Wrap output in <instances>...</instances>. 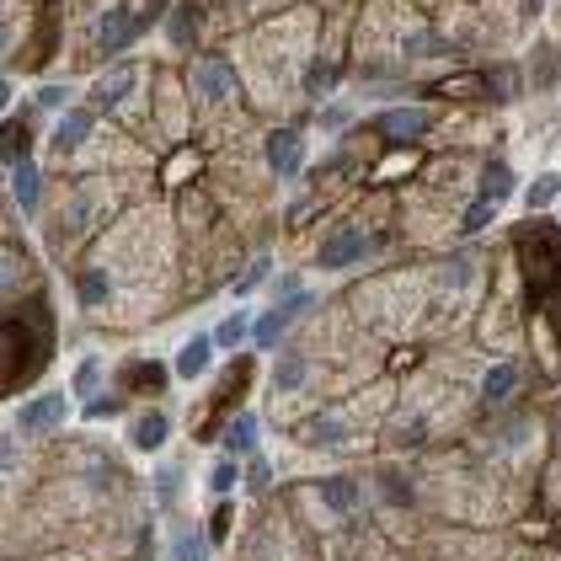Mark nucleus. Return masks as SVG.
I'll return each mask as SVG.
<instances>
[{
	"instance_id": "nucleus-20",
	"label": "nucleus",
	"mask_w": 561,
	"mask_h": 561,
	"mask_svg": "<svg viewBox=\"0 0 561 561\" xmlns=\"http://www.w3.org/2000/svg\"><path fill=\"white\" fill-rule=\"evenodd\" d=\"M209 529L198 524H172V546H167V561H209Z\"/></svg>"
},
{
	"instance_id": "nucleus-29",
	"label": "nucleus",
	"mask_w": 561,
	"mask_h": 561,
	"mask_svg": "<svg viewBox=\"0 0 561 561\" xmlns=\"http://www.w3.org/2000/svg\"><path fill=\"white\" fill-rule=\"evenodd\" d=\"M33 102H38L44 113H70V107H76V91L54 87V81H48V87H38V96H33Z\"/></svg>"
},
{
	"instance_id": "nucleus-17",
	"label": "nucleus",
	"mask_w": 561,
	"mask_h": 561,
	"mask_svg": "<svg viewBox=\"0 0 561 561\" xmlns=\"http://www.w3.org/2000/svg\"><path fill=\"white\" fill-rule=\"evenodd\" d=\"M11 198H16V209H22V215H33V209L44 204V172H38V161H33V156L11 161Z\"/></svg>"
},
{
	"instance_id": "nucleus-31",
	"label": "nucleus",
	"mask_w": 561,
	"mask_h": 561,
	"mask_svg": "<svg viewBox=\"0 0 561 561\" xmlns=\"http://www.w3.org/2000/svg\"><path fill=\"white\" fill-rule=\"evenodd\" d=\"M247 486H252V492H267V486H273V460H267V455H252V460H247Z\"/></svg>"
},
{
	"instance_id": "nucleus-25",
	"label": "nucleus",
	"mask_w": 561,
	"mask_h": 561,
	"mask_svg": "<svg viewBox=\"0 0 561 561\" xmlns=\"http://www.w3.org/2000/svg\"><path fill=\"white\" fill-rule=\"evenodd\" d=\"M252 327H257V321H252L247 310H230V316H225V321L215 327V343L230 353V347H241L247 337H252Z\"/></svg>"
},
{
	"instance_id": "nucleus-23",
	"label": "nucleus",
	"mask_w": 561,
	"mask_h": 561,
	"mask_svg": "<svg viewBox=\"0 0 561 561\" xmlns=\"http://www.w3.org/2000/svg\"><path fill=\"white\" fill-rule=\"evenodd\" d=\"M167 38H172L176 48H193V44H198V5H193V0L172 5V16H167Z\"/></svg>"
},
{
	"instance_id": "nucleus-13",
	"label": "nucleus",
	"mask_w": 561,
	"mask_h": 561,
	"mask_svg": "<svg viewBox=\"0 0 561 561\" xmlns=\"http://www.w3.org/2000/svg\"><path fill=\"white\" fill-rule=\"evenodd\" d=\"M428 107H386L380 118H375V129L386 134V139H396V145H412V139H423L428 134Z\"/></svg>"
},
{
	"instance_id": "nucleus-33",
	"label": "nucleus",
	"mask_w": 561,
	"mask_h": 561,
	"mask_svg": "<svg viewBox=\"0 0 561 561\" xmlns=\"http://www.w3.org/2000/svg\"><path fill=\"white\" fill-rule=\"evenodd\" d=\"M358 113H353V102H332L327 113H321V129H343V124H353Z\"/></svg>"
},
{
	"instance_id": "nucleus-3",
	"label": "nucleus",
	"mask_w": 561,
	"mask_h": 561,
	"mask_svg": "<svg viewBox=\"0 0 561 561\" xmlns=\"http://www.w3.org/2000/svg\"><path fill=\"white\" fill-rule=\"evenodd\" d=\"M375 247H380V236H369L364 225H343V230H332V236L316 247V267H321V273H343V267L369 257Z\"/></svg>"
},
{
	"instance_id": "nucleus-15",
	"label": "nucleus",
	"mask_w": 561,
	"mask_h": 561,
	"mask_svg": "<svg viewBox=\"0 0 561 561\" xmlns=\"http://www.w3.org/2000/svg\"><path fill=\"white\" fill-rule=\"evenodd\" d=\"M310 386V353L305 347H278L273 358V390L278 396H300Z\"/></svg>"
},
{
	"instance_id": "nucleus-6",
	"label": "nucleus",
	"mask_w": 561,
	"mask_h": 561,
	"mask_svg": "<svg viewBox=\"0 0 561 561\" xmlns=\"http://www.w3.org/2000/svg\"><path fill=\"white\" fill-rule=\"evenodd\" d=\"M295 438H300L305 449H347V444L358 438V423H353L347 412H316V417L300 423Z\"/></svg>"
},
{
	"instance_id": "nucleus-19",
	"label": "nucleus",
	"mask_w": 561,
	"mask_h": 561,
	"mask_svg": "<svg viewBox=\"0 0 561 561\" xmlns=\"http://www.w3.org/2000/svg\"><path fill=\"white\" fill-rule=\"evenodd\" d=\"M241 481H247V466H241L236 455H225V449H219L215 460H209V476H204V492H209L215 503H225V497H230V492H236Z\"/></svg>"
},
{
	"instance_id": "nucleus-32",
	"label": "nucleus",
	"mask_w": 561,
	"mask_h": 561,
	"mask_svg": "<svg viewBox=\"0 0 561 561\" xmlns=\"http://www.w3.org/2000/svg\"><path fill=\"white\" fill-rule=\"evenodd\" d=\"M546 497H551V508H561V423H557V460H551V476H546Z\"/></svg>"
},
{
	"instance_id": "nucleus-4",
	"label": "nucleus",
	"mask_w": 561,
	"mask_h": 561,
	"mask_svg": "<svg viewBox=\"0 0 561 561\" xmlns=\"http://www.w3.org/2000/svg\"><path fill=\"white\" fill-rule=\"evenodd\" d=\"M316 310V295H284V300H273L267 310L257 316V327H252V343L257 347H284V337H289V327L300 321V316H310Z\"/></svg>"
},
{
	"instance_id": "nucleus-27",
	"label": "nucleus",
	"mask_w": 561,
	"mask_h": 561,
	"mask_svg": "<svg viewBox=\"0 0 561 561\" xmlns=\"http://www.w3.org/2000/svg\"><path fill=\"white\" fill-rule=\"evenodd\" d=\"M561 198V172H540L529 187H524V209H546Z\"/></svg>"
},
{
	"instance_id": "nucleus-5",
	"label": "nucleus",
	"mask_w": 561,
	"mask_h": 561,
	"mask_svg": "<svg viewBox=\"0 0 561 561\" xmlns=\"http://www.w3.org/2000/svg\"><path fill=\"white\" fill-rule=\"evenodd\" d=\"M129 38H134V16H129V5H102L96 11V22H91V54L96 59H118L124 48H129Z\"/></svg>"
},
{
	"instance_id": "nucleus-24",
	"label": "nucleus",
	"mask_w": 561,
	"mask_h": 561,
	"mask_svg": "<svg viewBox=\"0 0 561 561\" xmlns=\"http://www.w3.org/2000/svg\"><path fill=\"white\" fill-rule=\"evenodd\" d=\"M102 380H107V364H102V358L91 353V358H81V364H76V380H70V390H76L81 401H96Z\"/></svg>"
},
{
	"instance_id": "nucleus-22",
	"label": "nucleus",
	"mask_w": 561,
	"mask_h": 561,
	"mask_svg": "<svg viewBox=\"0 0 561 561\" xmlns=\"http://www.w3.org/2000/svg\"><path fill=\"white\" fill-rule=\"evenodd\" d=\"M508 193H514V167H508V161H486V167H481V187H476V198L503 204Z\"/></svg>"
},
{
	"instance_id": "nucleus-21",
	"label": "nucleus",
	"mask_w": 561,
	"mask_h": 561,
	"mask_svg": "<svg viewBox=\"0 0 561 561\" xmlns=\"http://www.w3.org/2000/svg\"><path fill=\"white\" fill-rule=\"evenodd\" d=\"M300 87H305L310 102H316V96H327V91L337 87V65H332L327 54H310V59H305V70H300Z\"/></svg>"
},
{
	"instance_id": "nucleus-12",
	"label": "nucleus",
	"mask_w": 561,
	"mask_h": 561,
	"mask_svg": "<svg viewBox=\"0 0 561 561\" xmlns=\"http://www.w3.org/2000/svg\"><path fill=\"white\" fill-rule=\"evenodd\" d=\"M134 87H139V65H113L107 76H96V87H91V107H96V113H113L118 102H129Z\"/></svg>"
},
{
	"instance_id": "nucleus-30",
	"label": "nucleus",
	"mask_w": 561,
	"mask_h": 561,
	"mask_svg": "<svg viewBox=\"0 0 561 561\" xmlns=\"http://www.w3.org/2000/svg\"><path fill=\"white\" fill-rule=\"evenodd\" d=\"M204 529H209V540H215V546H225V535L236 529V508H230V497H225V503H215V514H209V524H204Z\"/></svg>"
},
{
	"instance_id": "nucleus-8",
	"label": "nucleus",
	"mask_w": 561,
	"mask_h": 561,
	"mask_svg": "<svg viewBox=\"0 0 561 561\" xmlns=\"http://www.w3.org/2000/svg\"><path fill=\"white\" fill-rule=\"evenodd\" d=\"M262 156H267V172L273 176H300L305 167V134L300 129H273L267 134V145H262Z\"/></svg>"
},
{
	"instance_id": "nucleus-11",
	"label": "nucleus",
	"mask_w": 561,
	"mask_h": 561,
	"mask_svg": "<svg viewBox=\"0 0 561 561\" xmlns=\"http://www.w3.org/2000/svg\"><path fill=\"white\" fill-rule=\"evenodd\" d=\"M167 438H172V417H167L161 407H145V412L129 417V449L156 455V449H167Z\"/></svg>"
},
{
	"instance_id": "nucleus-18",
	"label": "nucleus",
	"mask_w": 561,
	"mask_h": 561,
	"mask_svg": "<svg viewBox=\"0 0 561 561\" xmlns=\"http://www.w3.org/2000/svg\"><path fill=\"white\" fill-rule=\"evenodd\" d=\"M481 284V262L471 252H455V257L438 262V295H471Z\"/></svg>"
},
{
	"instance_id": "nucleus-9",
	"label": "nucleus",
	"mask_w": 561,
	"mask_h": 561,
	"mask_svg": "<svg viewBox=\"0 0 561 561\" xmlns=\"http://www.w3.org/2000/svg\"><path fill=\"white\" fill-rule=\"evenodd\" d=\"M215 353H219L215 332H193L187 343L176 347L172 375H176V380H204V375H209V364H215Z\"/></svg>"
},
{
	"instance_id": "nucleus-10",
	"label": "nucleus",
	"mask_w": 561,
	"mask_h": 561,
	"mask_svg": "<svg viewBox=\"0 0 561 561\" xmlns=\"http://www.w3.org/2000/svg\"><path fill=\"white\" fill-rule=\"evenodd\" d=\"M91 129H96V107H70V113L54 124V134H48V150H54V156H76L91 139Z\"/></svg>"
},
{
	"instance_id": "nucleus-28",
	"label": "nucleus",
	"mask_w": 561,
	"mask_h": 561,
	"mask_svg": "<svg viewBox=\"0 0 561 561\" xmlns=\"http://www.w3.org/2000/svg\"><path fill=\"white\" fill-rule=\"evenodd\" d=\"M497 209H503V204H486V198H476L471 209L460 215V230H466V236H481V230H486V225L497 219Z\"/></svg>"
},
{
	"instance_id": "nucleus-2",
	"label": "nucleus",
	"mask_w": 561,
	"mask_h": 561,
	"mask_svg": "<svg viewBox=\"0 0 561 561\" xmlns=\"http://www.w3.org/2000/svg\"><path fill=\"white\" fill-rule=\"evenodd\" d=\"M70 396L76 390H38L33 401H22L16 407V433L22 438H44V433H59L65 428V417H70Z\"/></svg>"
},
{
	"instance_id": "nucleus-16",
	"label": "nucleus",
	"mask_w": 561,
	"mask_h": 561,
	"mask_svg": "<svg viewBox=\"0 0 561 561\" xmlns=\"http://www.w3.org/2000/svg\"><path fill=\"white\" fill-rule=\"evenodd\" d=\"M257 438H262L257 412H236V417L219 428V449L236 455V460H252V455H257Z\"/></svg>"
},
{
	"instance_id": "nucleus-34",
	"label": "nucleus",
	"mask_w": 561,
	"mask_h": 561,
	"mask_svg": "<svg viewBox=\"0 0 561 561\" xmlns=\"http://www.w3.org/2000/svg\"><path fill=\"white\" fill-rule=\"evenodd\" d=\"M540 561H561V557H540Z\"/></svg>"
},
{
	"instance_id": "nucleus-7",
	"label": "nucleus",
	"mask_w": 561,
	"mask_h": 561,
	"mask_svg": "<svg viewBox=\"0 0 561 561\" xmlns=\"http://www.w3.org/2000/svg\"><path fill=\"white\" fill-rule=\"evenodd\" d=\"M524 386V369H518V358H497V364H486L481 369V386H476V401H481V412H497V407H508Z\"/></svg>"
},
{
	"instance_id": "nucleus-14",
	"label": "nucleus",
	"mask_w": 561,
	"mask_h": 561,
	"mask_svg": "<svg viewBox=\"0 0 561 561\" xmlns=\"http://www.w3.org/2000/svg\"><path fill=\"white\" fill-rule=\"evenodd\" d=\"M193 91L219 107V102L236 96V70H230L225 59H198V65H193Z\"/></svg>"
},
{
	"instance_id": "nucleus-26",
	"label": "nucleus",
	"mask_w": 561,
	"mask_h": 561,
	"mask_svg": "<svg viewBox=\"0 0 561 561\" xmlns=\"http://www.w3.org/2000/svg\"><path fill=\"white\" fill-rule=\"evenodd\" d=\"M182 476H187L182 466H161V471H156V503H161L167 514H172L176 503H182V486H187Z\"/></svg>"
},
{
	"instance_id": "nucleus-1",
	"label": "nucleus",
	"mask_w": 561,
	"mask_h": 561,
	"mask_svg": "<svg viewBox=\"0 0 561 561\" xmlns=\"http://www.w3.org/2000/svg\"><path fill=\"white\" fill-rule=\"evenodd\" d=\"M305 497H310L327 518H358L369 508V481L353 476V471H337V476H321Z\"/></svg>"
}]
</instances>
